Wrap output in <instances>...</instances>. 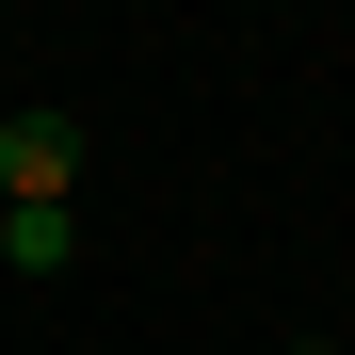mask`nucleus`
<instances>
[{
    "instance_id": "f257e3e1",
    "label": "nucleus",
    "mask_w": 355,
    "mask_h": 355,
    "mask_svg": "<svg viewBox=\"0 0 355 355\" xmlns=\"http://www.w3.org/2000/svg\"><path fill=\"white\" fill-rule=\"evenodd\" d=\"M81 194V113H0V210H65Z\"/></svg>"
},
{
    "instance_id": "f03ea898",
    "label": "nucleus",
    "mask_w": 355,
    "mask_h": 355,
    "mask_svg": "<svg viewBox=\"0 0 355 355\" xmlns=\"http://www.w3.org/2000/svg\"><path fill=\"white\" fill-rule=\"evenodd\" d=\"M0 259H17V275H65L81 259V210H0Z\"/></svg>"
}]
</instances>
